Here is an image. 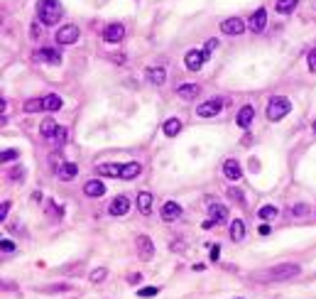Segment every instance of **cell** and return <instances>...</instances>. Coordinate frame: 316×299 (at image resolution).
<instances>
[{
  "mask_svg": "<svg viewBox=\"0 0 316 299\" xmlns=\"http://www.w3.org/2000/svg\"><path fill=\"white\" fill-rule=\"evenodd\" d=\"M292 216H297V219H302V216H307V206H304V204H297V206L292 209Z\"/></svg>",
  "mask_w": 316,
  "mask_h": 299,
  "instance_id": "37",
  "label": "cell"
},
{
  "mask_svg": "<svg viewBox=\"0 0 316 299\" xmlns=\"http://www.w3.org/2000/svg\"><path fill=\"white\" fill-rule=\"evenodd\" d=\"M37 111H44V98H30V101H25V113H37Z\"/></svg>",
  "mask_w": 316,
  "mask_h": 299,
  "instance_id": "28",
  "label": "cell"
},
{
  "mask_svg": "<svg viewBox=\"0 0 316 299\" xmlns=\"http://www.w3.org/2000/svg\"><path fill=\"white\" fill-rule=\"evenodd\" d=\"M257 230H260L262 235H270V233H272V228H270V225H267V224H262V225H260V228H257Z\"/></svg>",
  "mask_w": 316,
  "mask_h": 299,
  "instance_id": "44",
  "label": "cell"
},
{
  "mask_svg": "<svg viewBox=\"0 0 316 299\" xmlns=\"http://www.w3.org/2000/svg\"><path fill=\"white\" fill-rule=\"evenodd\" d=\"M137 209H140V214H150L152 211V194L150 191H140L137 194Z\"/></svg>",
  "mask_w": 316,
  "mask_h": 299,
  "instance_id": "24",
  "label": "cell"
},
{
  "mask_svg": "<svg viewBox=\"0 0 316 299\" xmlns=\"http://www.w3.org/2000/svg\"><path fill=\"white\" fill-rule=\"evenodd\" d=\"M198 91H201V86H198V83H182V86L177 88L179 98H184V101H194V98L198 96Z\"/></svg>",
  "mask_w": 316,
  "mask_h": 299,
  "instance_id": "22",
  "label": "cell"
},
{
  "mask_svg": "<svg viewBox=\"0 0 316 299\" xmlns=\"http://www.w3.org/2000/svg\"><path fill=\"white\" fill-rule=\"evenodd\" d=\"M297 5H299V0H277V12L287 15V12H292Z\"/></svg>",
  "mask_w": 316,
  "mask_h": 299,
  "instance_id": "29",
  "label": "cell"
},
{
  "mask_svg": "<svg viewBox=\"0 0 316 299\" xmlns=\"http://www.w3.org/2000/svg\"><path fill=\"white\" fill-rule=\"evenodd\" d=\"M137 255L147 262V260H152V255H155V245H152V240L147 238V235H137Z\"/></svg>",
  "mask_w": 316,
  "mask_h": 299,
  "instance_id": "9",
  "label": "cell"
},
{
  "mask_svg": "<svg viewBox=\"0 0 316 299\" xmlns=\"http://www.w3.org/2000/svg\"><path fill=\"white\" fill-rule=\"evenodd\" d=\"M17 157H20V152H17V150H2V154H0L2 164H5V162H12V159H17Z\"/></svg>",
  "mask_w": 316,
  "mask_h": 299,
  "instance_id": "31",
  "label": "cell"
},
{
  "mask_svg": "<svg viewBox=\"0 0 316 299\" xmlns=\"http://www.w3.org/2000/svg\"><path fill=\"white\" fill-rule=\"evenodd\" d=\"M228 196L233 199V201H238V204H245V196H243V191H238V189H228Z\"/></svg>",
  "mask_w": 316,
  "mask_h": 299,
  "instance_id": "35",
  "label": "cell"
},
{
  "mask_svg": "<svg viewBox=\"0 0 316 299\" xmlns=\"http://www.w3.org/2000/svg\"><path fill=\"white\" fill-rule=\"evenodd\" d=\"M66 138H69L66 128H64V125H59V133H57V138H54V145H57V148H62L64 143H66Z\"/></svg>",
  "mask_w": 316,
  "mask_h": 299,
  "instance_id": "33",
  "label": "cell"
},
{
  "mask_svg": "<svg viewBox=\"0 0 316 299\" xmlns=\"http://www.w3.org/2000/svg\"><path fill=\"white\" fill-rule=\"evenodd\" d=\"M302 272L299 265L289 262V265H277V267H270L265 272H255L253 280H260V282H282V280H292Z\"/></svg>",
  "mask_w": 316,
  "mask_h": 299,
  "instance_id": "1",
  "label": "cell"
},
{
  "mask_svg": "<svg viewBox=\"0 0 316 299\" xmlns=\"http://www.w3.org/2000/svg\"><path fill=\"white\" fill-rule=\"evenodd\" d=\"M307 64H309V72H316V49H312V52H309Z\"/></svg>",
  "mask_w": 316,
  "mask_h": 299,
  "instance_id": "39",
  "label": "cell"
},
{
  "mask_svg": "<svg viewBox=\"0 0 316 299\" xmlns=\"http://www.w3.org/2000/svg\"><path fill=\"white\" fill-rule=\"evenodd\" d=\"M0 111H2V115H5V111H7V101H5V98L0 101Z\"/></svg>",
  "mask_w": 316,
  "mask_h": 299,
  "instance_id": "46",
  "label": "cell"
},
{
  "mask_svg": "<svg viewBox=\"0 0 316 299\" xmlns=\"http://www.w3.org/2000/svg\"><path fill=\"white\" fill-rule=\"evenodd\" d=\"M216 47H218V39H208V42H206V47L201 49V52H203V57L208 59V57H211V52H213Z\"/></svg>",
  "mask_w": 316,
  "mask_h": 299,
  "instance_id": "34",
  "label": "cell"
},
{
  "mask_svg": "<svg viewBox=\"0 0 316 299\" xmlns=\"http://www.w3.org/2000/svg\"><path fill=\"white\" fill-rule=\"evenodd\" d=\"M83 194H86V196H91V199H98V196H103V194H106V184H103L101 179H91V182H86V184H83Z\"/></svg>",
  "mask_w": 316,
  "mask_h": 299,
  "instance_id": "13",
  "label": "cell"
},
{
  "mask_svg": "<svg viewBox=\"0 0 316 299\" xmlns=\"http://www.w3.org/2000/svg\"><path fill=\"white\" fill-rule=\"evenodd\" d=\"M218 255H221L218 245H211V260H218Z\"/></svg>",
  "mask_w": 316,
  "mask_h": 299,
  "instance_id": "43",
  "label": "cell"
},
{
  "mask_svg": "<svg viewBox=\"0 0 316 299\" xmlns=\"http://www.w3.org/2000/svg\"><path fill=\"white\" fill-rule=\"evenodd\" d=\"M248 27H250L253 32H262V30L267 27V12H265V7L255 10L253 15H250V20H248Z\"/></svg>",
  "mask_w": 316,
  "mask_h": 299,
  "instance_id": "11",
  "label": "cell"
},
{
  "mask_svg": "<svg viewBox=\"0 0 316 299\" xmlns=\"http://www.w3.org/2000/svg\"><path fill=\"white\" fill-rule=\"evenodd\" d=\"M147 81H150L152 86H162V83L167 81L164 67H150V69H147Z\"/></svg>",
  "mask_w": 316,
  "mask_h": 299,
  "instance_id": "19",
  "label": "cell"
},
{
  "mask_svg": "<svg viewBox=\"0 0 316 299\" xmlns=\"http://www.w3.org/2000/svg\"><path fill=\"white\" fill-rule=\"evenodd\" d=\"M96 172L101 177H116V179H123V164H98Z\"/></svg>",
  "mask_w": 316,
  "mask_h": 299,
  "instance_id": "18",
  "label": "cell"
},
{
  "mask_svg": "<svg viewBox=\"0 0 316 299\" xmlns=\"http://www.w3.org/2000/svg\"><path fill=\"white\" fill-rule=\"evenodd\" d=\"M208 216L216 221V224H226L228 221V209L223 204H211L208 206Z\"/></svg>",
  "mask_w": 316,
  "mask_h": 299,
  "instance_id": "21",
  "label": "cell"
},
{
  "mask_svg": "<svg viewBox=\"0 0 316 299\" xmlns=\"http://www.w3.org/2000/svg\"><path fill=\"white\" fill-rule=\"evenodd\" d=\"M213 225H216V221H213V219H208V221H206V224L201 225V228H206V230H211V228H213Z\"/></svg>",
  "mask_w": 316,
  "mask_h": 299,
  "instance_id": "45",
  "label": "cell"
},
{
  "mask_svg": "<svg viewBox=\"0 0 316 299\" xmlns=\"http://www.w3.org/2000/svg\"><path fill=\"white\" fill-rule=\"evenodd\" d=\"M277 214H279V211H277L275 206H270V204H267V206H262V209H260V214H257V216H260V219H265V221H270V219H275Z\"/></svg>",
  "mask_w": 316,
  "mask_h": 299,
  "instance_id": "30",
  "label": "cell"
},
{
  "mask_svg": "<svg viewBox=\"0 0 316 299\" xmlns=\"http://www.w3.org/2000/svg\"><path fill=\"white\" fill-rule=\"evenodd\" d=\"M243 238H245V224L238 219V221L231 224V240H233V243H240Z\"/></svg>",
  "mask_w": 316,
  "mask_h": 299,
  "instance_id": "25",
  "label": "cell"
},
{
  "mask_svg": "<svg viewBox=\"0 0 316 299\" xmlns=\"http://www.w3.org/2000/svg\"><path fill=\"white\" fill-rule=\"evenodd\" d=\"M314 135H316V120H314Z\"/></svg>",
  "mask_w": 316,
  "mask_h": 299,
  "instance_id": "47",
  "label": "cell"
},
{
  "mask_svg": "<svg viewBox=\"0 0 316 299\" xmlns=\"http://www.w3.org/2000/svg\"><path fill=\"white\" fill-rule=\"evenodd\" d=\"M35 57H37V62H42V64H59V62H62V52H57V49H52V47L40 49Z\"/></svg>",
  "mask_w": 316,
  "mask_h": 299,
  "instance_id": "12",
  "label": "cell"
},
{
  "mask_svg": "<svg viewBox=\"0 0 316 299\" xmlns=\"http://www.w3.org/2000/svg\"><path fill=\"white\" fill-rule=\"evenodd\" d=\"M223 98H208V101H203L198 108H196V115L198 118H213V115H218L221 111H223Z\"/></svg>",
  "mask_w": 316,
  "mask_h": 299,
  "instance_id": "4",
  "label": "cell"
},
{
  "mask_svg": "<svg viewBox=\"0 0 316 299\" xmlns=\"http://www.w3.org/2000/svg\"><path fill=\"white\" fill-rule=\"evenodd\" d=\"M37 20L44 27H52L62 20V2L59 0H40L37 2Z\"/></svg>",
  "mask_w": 316,
  "mask_h": 299,
  "instance_id": "2",
  "label": "cell"
},
{
  "mask_svg": "<svg viewBox=\"0 0 316 299\" xmlns=\"http://www.w3.org/2000/svg\"><path fill=\"white\" fill-rule=\"evenodd\" d=\"M159 292V287H145V290H137V297H155Z\"/></svg>",
  "mask_w": 316,
  "mask_h": 299,
  "instance_id": "36",
  "label": "cell"
},
{
  "mask_svg": "<svg viewBox=\"0 0 316 299\" xmlns=\"http://www.w3.org/2000/svg\"><path fill=\"white\" fill-rule=\"evenodd\" d=\"M40 133H42V138H44V140L54 143V138H57V133H59V125H57L52 118H47V120H42V125H40Z\"/></svg>",
  "mask_w": 316,
  "mask_h": 299,
  "instance_id": "15",
  "label": "cell"
},
{
  "mask_svg": "<svg viewBox=\"0 0 316 299\" xmlns=\"http://www.w3.org/2000/svg\"><path fill=\"white\" fill-rule=\"evenodd\" d=\"M203 62H206V57H203L201 49H189V52L184 54V64H187L189 72H201Z\"/></svg>",
  "mask_w": 316,
  "mask_h": 299,
  "instance_id": "7",
  "label": "cell"
},
{
  "mask_svg": "<svg viewBox=\"0 0 316 299\" xmlns=\"http://www.w3.org/2000/svg\"><path fill=\"white\" fill-rule=\"evenodd\" d=\"M59 108H62V98H59L57 93L44 96V111H47V113H57Z\"/></svg>",
  "mask_w": 316,
  "mask_h": 299,
  "instance_id": "26",
  "label": "cell"
},
{
  "mask_svg": "<svg viewBox=\"0 0 316 299\" xmlns=\"http://www.w3.org/2000/svg\"><path fill=\"white\" fill-rule=\"evenodd\" d=\"M123 37H125V27H123L120 22H113V25H108V27L103 30V39L111 42V44L123 42Z\"/></svg>",
  "mask_w": 316,
  "mask_h": 299,
  "instance_id": "8",
  "label": "cell"
},
{
  "mask_svg": "<svg viewBox=\"0 0 316 299\" xmlns=\"http://www.w3.org/2000/svg\"><path fill=\"white\" fill-rule=\"evenodd\" d=\"M106 277H108V270H106V267H98V270L91 272V282H101V280H106Z\"/></svg>",
  "mask_w": 316,
  "mask_h": 299,
  "instance_id": "32",
  "label": "cell"
},
{
  "mask_svg": "<svg viewBox=\"0 0 316 299\" xmlns=\"http://www.w3.org/2000/svg\"><path fill=\"white\" fill-rule=\"evenodd\" d=\"M30 32H32V39H40V35H42V32H40V25H32Z\"/></svg>",
  "mask_w": 316,
  "mask_h": 299,
  "instance_id": "42",
  "label": "cell"
},
{
  "mask_svg": "<svg viewBox=\"0 0 316 299\" xmlns=\"http://www.w3.org/2000/svg\"><path fill=\"white\" fill-rule=\"evenodd\" d=\"M162 130H164L167 138H174V135H179V130H182V120H179V118H169V120H164Z\"/></svg>",
  "mask_w": 316,
  "mask_h": 299,
  "instance_id": "23",
  "label": "cell"
},
{
  "mask_svg": "<svg viewBox=\"0 0 316 299\" xmlns=\"http://www.w3.org/2000/svg\"><path fill=\"white\" fill-rule=\"evenodd\" d=\"M127 211H130V199L127 196H116L113 201H111V206H108V214L111 216H125Z\"/></svg>",
  "mask_w": 316,
  "mask_h": 299,
  "instance_id": "10",
  "label": "cell"
},
{
  "mask_svg": "<svg viewBox=\"0 0 316 299\" xmlns=\"http://www.w3.org/2000/svg\"><path fill=\"white\" fill-rule=\"evenodd\" d=\"M253 118H255V108L253 106H243L240 111H238V125L243 128V130H248L250 128V123H253Z\"/></svg>",
  "mask_w": 316,
  "mask_h": 299,
  "instance_id": "17",
  "label": "cell"
},
{
  "mask_svg": "<svg viewBox=\"0 0 316 299\" xmlns=\"http://www.w3.org/2000/svg\"><path fill=\"white\" fill-rule=\"evenodd\" d=\"M79 27L76 25H64L57 30V42L59 44H74V42H79Z\"/></svg>",
  "mask_w": 316,
  "mask_h": 299,
  "instance_id": "6",
  "label": "cell"
},
{
  "mask_svg": "<svg viewBox=\"0 0 316 299\" xmlns=\"http://www.w3.org/2000/svg\"><path fill=\"white\" fill-rule=\"evenodd\" d=\"M221 32H226V35H231V37L243 35V32H245V20H243V17H226V20L221 22Z\"/></svg>",
  "mask_w": 316,
  "mask_h": 299,
  "instance_id": "5",
  "label": "cell"
},
{
  "mask_svg": "<svg viewBox=\"0 0 316 299\" xmlns=\"http://www.w3.org/2000/svg\"><path fill=\"white\" fill-rule=\"evenodd\" d=\"M76 174H79V167H76L74 162H62V164L57 167V177H59L62 182H71Z\"/></svg>",
  "mask_w": 316,
  "mask_h": 299,
  "instance_id": "14",
  "label": "cell"
},
{
  "mask_svg": "<svg viewBox=\"0 0 316 299\" xmlns=\"http://www.w3.org/2000/svg\"><path fill=\"white\" fill-rule=\"evenodd\" d=\"M292 111V103H289V98H284V96H272L270 98V103H267V118L270 120H282V118H287V113Z\"/></svg>",
  "mask_w": 316,
  "mask_h": 299,
  "instance_id": "3",
  "label": "cell"
},
{
  "mask_svg": "<svg viewBox=\"0 0 316 299\" xmlns=\"http://www.w3.org/2000/svg\"><path fill=\"white\" fill-rule=\"evenodd\" d=\"M44 292H69V285H52V287H44Z\"/></svg>",
  "mask_w": 316,
  "mask_h": 299,
  "instance_id": "40",
  "label": "cell"
},
{
  "mask_svg": "<svg viewBox=\"0 0 316 299\" xmlns=\"http://www.w3.org/2000/svg\"><path fill=\"white\" fill-rule=\"evenodd\" d=\"M140 172H142V167H140L137 162H127V164H123V179H135Z\"/></svg>",
  "mask_w": 316,
  "mask_h": 299,
  "instance_id": "27",
  "label": "cell"
},
{
  "mask_svg": "<svg viewBox=\"0 0 316 299\" xmlns=\"http://www.w3.org/2000/svg\"><path fill=\"white\" fill-rule=\"evenodd\" d=\"M0 250H2V253H12V250H15V243L2 238V240H0Z\"/></svg>",
  "mask_w": 316,
  "mask_h": 299,
  "instance_id": "38",
  "label": "cell"
},
{
  "mask_svg": "<svg viewBox=\"0 0 316 299\" xmlns=\"http://www.w3.org/2000/svg\"><path fill=\"white\" fill-rule=\"evenodd\" d=\"M182 216V206L177 201H167L162 206V221H177Z\"/></svg>",
  "mask_w": 316,
  "mask_h": 299,
  "instance_id": "16",
  "label": "cell"
},
{
  "mask_svg": "<svg viewBox=\"0 0 316 299\" xmlns=\"http://www.w3.org/2000/svg\"><path fill=\"white\" fill-rule=\"evenodd\" d=\"M223 174H226L231 182H236V179H240L243 169H240V164H238L236 159H226V162H223Z\"/></svg>",
  "mask_w": 316,
  "mask_h": 299,
  "instance_id": "20",
  "label": "cell"
},
{
  "mask_svg": "<svg viewBox=\"0 0 316 299\" xmlns=\"http://www.w3.org/2000/svg\"><path fill=\"white\" fill-rule=\"evenodd\" d=\"M10 206H12L10 201H2V206H0V221H5V216L10 214Z\"/></svg>",
  "mask_w": 316,
  "mask_h": 299,
  "instance_id": "41",
  "label": "cell"
}]
</instances>
